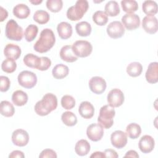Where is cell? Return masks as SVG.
<instances>
[{"mask_svg": "<svg viewBox=\"0 0 158 158\" xmlns=\"http://www.w3.org/2000/svg\"><path fill=\"white\" fill-rule=\"evenodd\" d=\"M56 38L54 32L49 28H44L40 33V36L33 46L34 49L40 53L49 51L54 45Z\"/></svg>", "mask_w": 158, "mask_h": 158, "instance_id": "1", "label": "cell"}, {"mask_svg": "<svg viewBox=\"0 0 158 158\" xmlns=\"http://www.w3.org/2000/svg\"><path fill=\"white\" fill-rule=\"evenodd\" d=\"M142 9L147 15H152L157 13V4L154 1H145L142 5Z\"/></svg>", "mask_w": 158, "mask_h": 158, "instance_id": "27", "label": "cell"}, {"mask_svg": "<svg viewBox=\"0 0 158 158\" xmlns=\"http://www.w3.org/2000/svg\"><path fill=\"white\" fill-rule=\"evenodd\" d=\"M57 31L59 37L63 40H67L72 35V25L66 22H62L57 25Z\"/></svg>", "mask_w": 158, "mask_h": 158, "instance_id": "21", "label": "cell"}, {"mask_svg": "<svg viewBox=\"0 0 158 158\" xmlns=\"http://www.w3.org/2000/svg\"><path fill=\"white\" fill-rule=\"evenodd\" d=\"M125 157H139V155L138 154V153L134 151V150H130L128 151V152H127V153L125 154Z\"/></svg>", "mask_w": 158, "mask_h": 158, "instance_id": "47", "label": "cell"}, {"mask_svg": "<svg viewBox=\"0 0 158 158\" xmlns=\"http://www.w3.org/2000/svg\"><path fill=\"white\" fill-rule=\"evenodd\" d=\"M16 68L17 63L15 60L12 59L7 58L2 62L1 64V69L2 71L8 73H13L16 70Z\"/></svg>", "mask_w": 158, "mask_h": 158, "instance_id": "38", "label": "cell"}, {"mask_svg": "<svg viewBox=\"0 0 158 158\" xmlns=\"http://www.w3.org/2000/svg\"><path fill=\"white\" fill-rule=\"evenodd\" d=\"M75 30L79 36L86 37L91 34V26L88 22L83 21L76 24Z\"/></svg>", "mask_w": 158, "mask_h": 158, "instance_id": "26", "label": "cell"}, {"mask_svg": "<svg viewBox=\"0 0 158 158\" xmlns=\"http://www.w3.org/2000/svg\"><path fill=\"white\" fill-rule=\"evenodd\" d=\"M86 135L88 138L94 142L101 140L104 135L103 127L99 123H92L86 129Z\"/></svg>", "mask_w": 158, "mask_h": 158, "instance_id": "11", "label": "cell"}, {"mask_svg": "<svg viewBox=\"0 0 158 158\" xmlns=\"http://www.w3.org/2000/svg\"><path fill=\"white\" fill-rule=\"evenodd\" d=\"M40 58H41L40 63L37 69L41 71L48 70L51 65V60L47 57H41Z\"/></svg>", "mask_w": 158, "mask_h": 158, "instance_id": "41", "label": "cell"}, {"mask_svg": "<svg viewBox=\"0 0 158 158\" xmlns=\"http://www.w3.org/2000/svg\"><path fill=\"white\" fill-rule=\"evenodd\" d=\"M105 157H114L117 158L118 157V155L117 154V152L114 151V149H107L104 152Z\"/></svg>", "mask_w": 158, "mask_h": 158, "instance_id": "44", "label": "cell"}, {"mask_svg": "<svg viewBox=\"0 0 158 158\" xmlns=\"http://www.w3.org/2000/svg\"><path fill=\"white\" fill-rule=\"evenodd\" d=\"M38 32V28L34 24L29 25L25 29L24 32L25 38L28 42L32 41L36 38Z\"/></svg>", "mask_w": 158, "mask_h": 158, "instance_id": "36", "label": "cell"}, {"mask_svg": "<svg viewBox=\"0 0 158 158\" xmlns=\"http://www.w3.org/2000/svg\"><path fill=\"white\" fill-rule=\"evenodd\" d=\"M110 141L114 147L117 149L123 148L127 143V134L121 130H116L111 134Z\"/></svg>", "mask_w": 158, "mask_h": 158, "instance_id": "14", "label": "cell"}, {"mask_svg": "<svg viewBox=\"0 0 158 158\" xmlns=\"http://www.w3.org/2000/svg\"><path fill=\"white\" fill-rule=\"evenodd\" d=\"M28 99L27 94L22 90H17L12 95V101L17 106L25 105L28 101Z\"/></svg>", "mask_w": 158, "mask_h": 158, "instance_id": "22", "label": "cell"}, {"mask_svg": "<svg viewBox=\"0 0 158 158\" xmlns=\"http://www.w3.org/2000/svg\"><path fill=\"white\" fill-rule=\"evenodd\" d=\"M61 105L66 110H70L75 106V100L70 95H64L61 98Z\"/></svg>", "mask_w": 158, "mask_h": 158, "instance_id": "40", "label": "cell"}, {"mask_svg": "<svg viewBox=\"0 0 158 158\" xmlns=\"http://www.w3.org/2000/svg\"><path fill=\"white\" fill-rule=\"evenodd\" d=\"M33 18L36 22L42 25L48 22L50 17L48 12L43 10H38L35 12Z\"/></svg>", "mask_w": 158, "mask_h": 158, "instance_id": "35", "label": "cell"}, {"mask_svg": "<svg viewBox=\"0 0 158 158\" xmlns=\"http://www.w3.org/2000/svg\"><path fill=\"white\" fill-rule=\"evenodd\" d=\"M115 115V111L114 107L109 105H104L100 109L98 122L104 128H110L114 124L113 118Z\"/></svg>", "mask_w": 158, "mask_h": 158, "instance_id": "4", "label": "cell"}, {"mask_svg": "<svg viewBox=\"0 0 158 158\" xmlns=\"http://www.w3.org/2000/svg\"><path fill=\"white\" fill-rule=\"evenodd\" d=\"M107 102L112 107H118L124 102L125 97L123 92L118 88L112 89L107 94Z\"/></svg>", "mask_w": 158, "mask_h": 158, "instance_id": "8", "label": "cell"}, {"mask_svg": "<svg viewBox=\"0 0 158 158\" xmlns=\"http://www.w3.org/2000/svg\"><path fill=\"white\" fill-rule=\"evenodd\" d=\"M17 80L20 86L25 88L30 89L36 85L37 83V77L36 74L32 72L24 70L19 74Z\"/></svg>", "mask_w": 158, "mask_h": 158, "instance_id": "7", "label": "cell"}, {"mask_svg": "<svg viewBox=\"0 0 158 158\" xmlns=\"http://www.w3.org/2000/svg\"><path fill=\"white\" fill-rule=\"evenodd\" d=\"M23 60L27 66L33 69H38L40 63L41 58L33 54L30 53L24 56Z\"/></svg>", "mask_w": 158, "mask_h": 158, "instance_id": "31", "label": "cell"}, {"mask_svg": "<svg viewBox=\"0 0 158 158\" xmlns=\"http://www.w3.org/2000/svg\"><path fill=\"white\" fill-rule=\"evenodd\" d=\"M9 158H16V157H19V158H23L25 157V155L23 154V152L19 151V150H15L12 151L9 155Z\"/></svg>", "mask_w": 158, "mask_h": 158, "instance_id": "45", "label": "cell"}, {"mask_svg": "<svg viewBox=\"0 0 158 158\" xmlns=\"http://www.w3.org/2000/svg\"><path fill=\"white\" fill-rule=\"evenodd\" d=\"M90 157H96V158H102V157H105L104 154V152H100V151H96L94 153H93L91 156Z\"/></svg>", "mask_w": 158, "mask_h": 158, "instance_id": "48", "label": "cell"}, {"mask_svg": "<svg viewBox=\"0 0 158 158\" xmlns=\"http://www.w3.org/2000/svg\"><path fill=\"white\" fill-rule=\"evenodd\" d=\"M0 21L3 22L8 16L7 11L2 6L0 7Z\"/></svg>", "mask_w": 158, "mask_h": 158, "instance_id": "46", "label": "cell"}, {"mask_svg": "<svg viewBox=\"0 0 158 158\" xmlns=\"http://www.w3.org/2000/svg\"><path fill=\"white\" fill-rule=\"evenodd\" d=\"M121 6L123 10L127 14L133 13L138 9V5L134 0H123L121 1Z\"/></svg>", "mask_w": 158, "mask_h": 158, "instance_id": "34", "label": "cell"}, {"mask_svg": "<svg viewBox=\"0 0 158 158\" xmlns=\"http://www.w3.org/2000/svg\"><path fill=\"white\" fill-rule=\"evenodd\" d=\"M106 86L107 85L105 80L101 77H93L89 81L90 90L96 94H101L104 93Z\"/></svg>", "mask_w": 158, "mask_h": 158, "instance_id": "12", "label": "cell"}, {"mask_svg": "<svg viewBox=\"0 0 158 158\" xmlns=\"http://www.w3.org/2000/svg\"><path fill=\"white\" fill-rule=\"evenodd\" d=\"M47 8L52 12H59L63 6L62 0H48L46 1Z\"/></svg>", "mask_w": 158, "mask_h": 158, "instance_id": "39", "label": "cell"}, {"mask_svg": "<svg viewBox=\"0 0 158 158\" xmlns=\"http://www.w3.org/2000/svg\"><path fill=\"white\" fill-rule=\"evenodd\" d=\"M62 122L68 127H73L77 123V118L75 114L70 111H66L62 114Z\"/></svg>", "mask_w": 158, "mask_h": 158, "instance_id": "33", "label": "cell"}, {"mask_svg": "<svg viewBox=\"0 0 158 158\" xmlns=\"http://www.w3.org/2000/svg\"><path fill=\"white\" fill-rule=\"evenodd\" d=\"M4 56L8 59H12L14 60L18 59L21 55L20 48L14 44H7L4 49Z\"/></svg>", "mask_w": 158, "mask_h": 158, "instance_id": "18", "label": "cell"}, {"mask_svg": "<svg viewBox=\"0 0 158 158\" xmlns=\"http://www.w3.org/2000/svg\"><path fill=\"white\" fill-rule=\"evenodd\" d=\"M0 110L1 115L6 117H12L15 113V109L14 106L7 101H1Z\"/></svg>", "mask_w": 158, "mask_h": 158, "instance_id": "32", "label": "cell"}, {"mask_svg": "<svg viewBox=\"0 0 158 158\" xmlns=\"http://www.w3.org/2000/svg\"><path fill=\"white\" fill-rule=\"evenodd\" d=\"M13 14L17 18L24 19L29 16L30 10L27 5L24 4H19L14 7Z\"/></svg>", "mask_w": 158, "mask_h": 158, "instance_id": "23", "label": "cell"}, {"mask_svg": "<svg viewBox=\"0 0 158 158\" xmlns=\"http://www.w3.org/2000/svg\"><path fill=\"white\" fill-rule=\"evenodd\" d=\"M57 106V99L52 93H46L41 101L35 106V112L40 116H45L55 110Z\"/></svg>", "mask_w": 158, "mask_h": 158, "instance_id": "2", "label": "cell"}, {"mask_svg": "<svg viewBox=\"0 0 158 158\" xmlns=\"http://www.w3.org/2000/svg\"><path fill=\"white\" fill-rule=\"evenodd\" d=\"M142 27L146 33L149 34L156 33L158 30L157 18L152 15L145 16L142 21Z\"/></svg>", "mask_w": 158, "mask_h": 158, "instance_id": "15", "label": "cell"}, {"mask_svg": "<svg viewBox=\"0 0 158 158\" xmlns=\"http://www.w3.org/2000/svg\"><path fill=\"white\" fill-rule=\"evenodd\" d=\"M154 138L151 136L147 135L143 136L138 143V147L140 151L144 154L151 152L154 149Z\"/></svg>", "mask_w": 158, "mask_h": 158, "instance_id": "16", "label": "cell"}, {"mask_svg": "<svg viewBox=\"0 0 158 158\" xmlns=\"http://www.w3.org/2000/svg\"><path fill=\"white\" fill-rule=\"evenodd\" d=\"M141 133V127L136 123H131L126 128V134L131 139L138 138L140 136Z\"/></svg>", "mask_w": 158, "mask_h": 158, "instance_id": "29", "label": "cell"}, {"mask_svg": "<svg viewBox=\"0 0 158 158\" xmlns=\"http://www.w3.org/2000/svg\"><path fill=\"white\" fill-rule=\"evenodd\" d=\"M105 13L108 16L115 17L120 13V7L118 2L115 1L107 2L104 7Z\"/></svg>", "mask_w": 158, "mask_h": 158, "instance_id": "28", "label": "cell"}, {"mask_svg": "<svg viewBox=\"0 0 158 158\" xmlns=\"http://www.w3.org/2000/svg\"><path fill=\"white\" fill-rule=\"evenodd\" d=\"M60 57L62 60L67 62H73L78 59V57L74 54L72 51L71 45H65L60 49Z\"/></svg>", "mask_w": 158, "mask_h": 158, "instance_id": "20", "label": "cell"}, {"mask_svg": "<svg viewBox=\"0 0 158 158\" xmlns=\"http://www.w3.org/2000/svg\"><path fill=\"white\" fill-rule=\"evenodd\" d=\"M122 25L130 31L136 30L140 25L139 17L134 13L126 14L122 18Z\"/></svg>", "mask_w": 158, "mask_h": 158, "instance_id": "10", "label": "cell"}, {"mask_svg": "<svg viewBox=\"0 0 158 158\" xmlns=\"http://www.w3.org/2000/svg\"><path fill=\"white\" fill-rule=\"evenodd\" d=\"M143 71V66L138 62H133L129 64L127 67V72L130 77H136L141 75Z\"/></svg>", "mask_w": 158, "mask_h": 158, "instance_id": "30", "label": "cell"}, {"mask_svg": "<svg viewBox=\"0 0 158 158\" xmlns=\"http://www.w3.org/2000/svg\"><path fill=\"white\" fill-rule=\"evenodd\" d=\"M90 144L86 139H80L77 141L75 146V151L80 156L87 155L90 151Z\"/></svg>", "mask_w": 158, "mask_h": 158, "instance_id": "24", "label": "cell"}, {"mask_svg": "<svg viewBox=\"0 0 158 158\" xmlns=\"http://www.w3.org/2000/svg\"><path fill=\"white\" fill-rule=\"evenodd\" d=\"M43 2L42 0L41 1H39V0H36V1H30V2L34 4V5H38V4H41V2Z\"/></svg>", "mask_w": 158, "mask_h": 158, "instance_id": "49", "label": "cell"}, {"mask_svg": "<svg viewBox=\"0 0 158 158\" xmlns=\"http://www.w3.org/2000/svg\"><path fill=\"white\" fill-rule=\"evenodd\" d=\"M145 77L149 83L154 84L158 81V63L157 62H151L149 64Z\"/></svg>", "mask_w": 158, "mask_h": 158, "instance_id": "17", "label": "cell"}, {"mask_svg": "<svg viewBox=\"0 0 158 158\" xmlns=\"http://www.w3.org/2000/svg\"><path fill=\"white\" fill-rule=\"evenodd\" d=\"M72 51L77 57H86L92 52L93 46L88 41L78 40L73 44Z\"/></svg>", "mask_w": 158, "mask_h": 158, "instance_id": "6", "label": "cell"}, {"mask_svg": "<svg viewBox=\"0 0 158 158\" xmlns=\"http://www.w3.org/2000/svg\"><path fill=\"white\" fill-rule=\"evenodd\" d=\"M89 4L86 0H78L75 4L69 7L67 11V18L72 21L80 20L83 15L87 12Z\"/></svg>", "mask_w": 158, "mask_h": 158, "instance_id": "3", "label": "cell"}, {"mask_svg": "<svg viewBox=\"0 0 158 158\" xmlns=\"http://www.w3.org/2000/svg\"><path fill=\"white\" fill-rule=\"evenodd\" d=\"M5 34L8 39L17 41H20L23 36L22 28L14 19H10L7 22Z\"/></svg>", "mask_w": 158, "mask_h": 158, "instance_id": "5", "label": "cell"}, {"mask_svg": "<svg viewBox=\"0 0 158 158\" xmlns=\"http://www.w3.org/2000/svg\"><path fill=\"white\" fill-rule=\"evenodd\" d=\"M29 141V135L27 131L23 129H17L12 134V141L15 146L23 147L26 146Z\"/></svg>", "mask_w": 158, "mask_h": 158, "instance_id": "13", "label": "cell"}, {"mask_svg": "<svg viewBox=\"0 0 158 158\" xmlns=\"http://www.w3.org/2000/svg\"><path fill=\"white\" fill-rule=\"evenodd\" d=\"M80 115L84 118L89 119L93 117L94 113V106L88 101H83L78 108Z\"/></svg>", "mask_w": 158, "mask_h": 158, "instance_id": "19", "label": "cell"}, {"mask_svg": "<svg viewBox=\"0 0 158 158\" xmlns=\"http://www.w3.org/2000/svg\"><path fill=\"white\" fill-rule=\"evenodd\" d=\"M69 73V67L62 64H59L54 67L52 70V76L56 79H62L66 77Z\"/></svg>", "mask_w": 158, "mask_h": 158, "instance_id": "25", "label": "cell"}, {"mask_svg": "<svg viewBox=\"0 0 158 158\" xmlns=\"http://www.w3.org/2000/svg\"><path fill=\"white\" fill-rule=\"evenodd\" d=\"M93 20L94 22L99 26L105 25L108 22V17L105 12L98 10L93 15Z\"/></svg>", "mask_w": 158, "mask_h": 158, "instance_id": "37", "label": "cell"}, {"mask_svg": "<svg viewBox=\"0 0 158 158\" xmlns=\"http://www.w3.org/2000/svg\"><path fill=\"white\" fill-rule=\"evenodd\" d=\"M107 33L109 37L117 39L122 37L125 33V28L122 23L119 21H113L107 27Z\"/></svg>", "mask_w": 158, "mask_h": 158, "instance_id": "9", "label": "cell"}, {"mask_svg": "<svg viewBox=\"0 0 158 158\" xmlns=\"http://www.w3.org/2000/svg\"><path fill=\"white\" fill-rule=\"evenodd\" d=\"M0 80H1L0 91L1 92H6L8 91L10 85V81L9 78L6 76H1Z\"/></svg>", "mask_w": 158, "mask_h": 158, "instance_id": "42", "label": "cell"}, {"mask_svg": "<svg viewBox=\"0 0 158 158\" xmlns=\"http://www.w3.org/2000/svg\"><path fill=\"white\" fill-rule=\"evenodd\" d=\"M57 157L56 152L51 149H46L41 151L39 157L40 158H45V157H52L56 158Z\"/></svg>", "mask_w": 158, "mask_h": 158, "instance_id": "43", "label": "cell"}]
</instances>
